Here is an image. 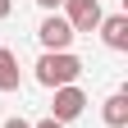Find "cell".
Here are the masks:
<instances>
[{"mask_svg": "<svg viewBox=\"0 0 128 128\" xmlns=\"http://www.w3.org/2000/svg\"><path fill=\"white\" fill-rule=\"evenodd\" d=\"M78 78H82V60H78L73 50H41L37 60V82L41 87H73Z\"/></svg>", "mask_w": 128, "mask_h": 128, "instance_id": "obj_1", "label": "cell"}, {"mask_svg": "<svg viewBox=\"0 0 128 128\" xmlns=\"http://www.w3.org/2000/svg\"><path fill=\"white\" fill-rule=\"evenodd\" d=\"M82 110H87V92L78 87V82H73V87H55V101H50V119H55V124L69 128Z\"/></svg>", "mask_w": 128, "mask_h": 128, "instance_id": "obj_2", "label": "cell"}, {"mask_svg": "<svg viewBox=\"0 0 128 128\" xmlns=\"http://www.w3.org/2000/svg\"><path fill=\"white\" fill-rule=\"evenodd\" d=\"M101 0H64V23L73 28V37L78 32H96L101 28Z\"/></svg>", "mask_w": 128, "mask_h": 128, "instance_id": "obj_3", "label": "cell"}, {"mask_svg": "<svg viewBox=\"0 0 128 128\" xmlns=\"http://www.w3.org/2000/svg\"><path fill=\"white\" fill-rule=\"evenodd\" d=\"M37 41H41V50H69L73 46V28L64 23V14H46L41 28H37Z\"/></svg>", "mask_w": 128, "mask_h": 128, "instance_id": "obj_4", "label": "cell"}, {"mask_svg": "<svg viewBox=\"0 0 128 128\" xmlns=\"http://www.w3.org/2000/svg\"><path fill=\"white\" fill-rule=\"evenodd\" d=\"M96 32H101V41L110 50H128V14H105Z\"/></svg>", "mask_w": 128, "mask_h": 128, "instance_id": "obj_5", "label": "cell"}, {"mask_svg": "<svg viewBox=\"0 0 128 128\" xmlns=\"http://www.w3.org/2000/svg\"><path fill=\"white\" fill-rule=\"evenodd\" d=\"M23 82V69H18V55L9 46H0V92H18Z\"/></svg>", "mask_w": 128, "mask_h": 128, "instance_id": "obj_6", "label": "cell"}, {"mask_svg": "<svg viewBox=\"0 0 128 128\" xmlns=\"http://www.w3.org/2000/svg\"><path fill=\"white\" fill-rule=\"evenodd\" d=\"M101 114H105V124H110V128H128V92H114V96L105 101Z\"/></svg>", "mask_w": 128, "mask_h": 128, "instance_id": "obj_7", "label": "cell"}, {"mask_svg": "<svg viewBox=\"0 0 128 128\" xmlns=\"http://www.w3.org/2000/svg\"><path fill=\"white\" fill-rule=\"evenodd\" d=\"M37 5H41L46 14H60V9H64V0H37Z\"/></svg>", "mask_w": 128, "mask_h": 128, "instance_id": "obj_8", "label": "cell"}, {"mask_svg": "<svg viewBox=\"0 0 128 128\" xmlns=\"http://www.w3.org/2000/svg\"><path fill=\"white\" fill-rule=\"evenodd\" d=\"M9 14H14V0H0V23H5Z\"/></svg>", "mask_w": 128, "mask_h": 128, "instance_id": "obj_9", "label": "cell"}, {"mask_svg": "<svg viewBox=\"0 0 128 128\" xmlns=\"http://www.w3.org/2000/svg\"><path fill=\"white\" fill-rule=\"evenodd\" d=\"M5 128H32L28 119H18V114H14V119H5Z\"/></svg>", "mask_w": 128, "mask_h": 128, "instance_id": "obj_10", "label": "cell"}, {"mask_svg": "<svg viewBox=\"0 0 128 128\" xmlns=\"http://www.w3.org/2000/svg\"><path fill=\"white\" fill-rule=\"evenodd\" d=\"M32 128H64V124H55V119H41V124H32Z\"/></svg>", "mask_w": 128, "mask_h": 128, "instance_id": "obj_11", "label": "cell"}]
</instances>
